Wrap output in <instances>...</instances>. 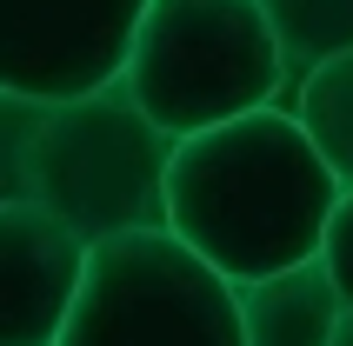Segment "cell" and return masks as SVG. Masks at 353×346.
Wrapping results in <instances>:
<instances>
[{
  "label": "cell",
  "instance_id": "1",
  "mask_svg": "<svg viewBox=\"0 0 353 346\" xmlns=\"http://www.w3.org/2000/svg\"><path fill=\"white\" fill-rule=\"evenodd\" d=\"M340 180L294 114H247L180 140L167 173V233L234 287L314 267L340 207Z\"/></svg>",
  "mask_w": 353,
  "mask_h": 346
},
{
  "label": "cell",
  "instance_id": "2",
  "mask_svg": "<svg viewBox=\"0 0 353 346\" xmlns=\"http://www.w3.org/2000/svg\"><path fill=\"white\" fill-rule=\"evenodd\" d=\"M127 94L174 140H200L267 114L287 94V60L260 0H154L140 20Z\"/></svg>",
  "mask_w": 353,
  "mask_h": 346
},
{
  "label": "cell",
  "instance_id": "3",
  "mask_svg": "<svg viewBox=\"0 0 353 346\" xmlns=\"http://www.w3.org/2000/svg\"><path fill=\"white\" fill-rule=\"evenodd\" d=\"M174 154L180 140L140 114L127 80L47 107L34 140V207L67 220L87 247H107L127 233H167Z\"/></svg>",
  "mask_w": 353,
  "mask_h": 346
},
{
  "label": "cell",
  "instance_id": "4",
  "mask_svg": "<svg viewBox=\"0 0 353 346\" xmlns=\"http://www.w3.org/2000/svg\"><path fill=\"white\" fill-rule=\"evenodd\" d=\"M60 346H247L240 287L174 233H127L87 253Z\"/></svg>",
  "mask_w": 353,
  "mask_h": 346
},
{
  "label": "cell",
  "instance_id": "5",
  "mask_svg": "<svg viewBox=\"0 0 353 346\" xmlns=\"http://www.w3.org/2000/svg\"><path fill=\"white\" fill-rule=\"evenodd\" d=\"M154 0H0V94L67 107L127 80Z\"/></svg>",
  "mask_w": 353,
  "mask_h": 346
},
{
  "label": "cell",
  "instance_id": "6",
  "mask_svg": "<svg viewBox=\"0 0 353 346\" xmlns=\"http://www.w3.org/2000/svg\"><path fill=\"white\" fill-rule=\"evenodd\" d=\"M87 253L94 247L34 200L0 213V346H60Z\"/></svg>",
  "mask_w": 353,
  "mask_h": 346
},
{
  "label": "cell",
  "instance_id": "7",
  "mask_svg": "<svg viewBox=\"0 0 353 346\" xmlns=\"http://www.w3.org/2000/svg\"><path fill=\"white\" fill-rule=\"evenodd\" d=\"M340 320H347V300H340L334 273L320 267V260L240 287V327H247V346H334Z\"/></svg>",
  "mask_w": 353,
  "mask_h": 346
},
{
  "label": "cell",
  "instance_id": "8",
  "mask_svg": "<svg viewBox=\"0 0 353 346\" xmlns=\"http://www.w3.org/2000/svg\"><path fill=\"white\" fill-rule=\"evenodd\" d=\"M260 14L280 40L287 87L314 80L327 60L353 54V0H260Z\"/></svg>",
  "mask_w": 353,
  "mask_h": 346
},
{
  "label": "cell",
  "instance_id": "9",
  "mask_svg": "<svg viewBox=\"0 0 353 346\" xmlns=\"http://www.w3.org/2000/svg\"><path fill=\"white\" fill-rule=\"evenodd\" d=\"M300 127L334 167L340 187H353V54L327 60L314 80H300Z\"/></svg>",
  "mask_w": 353,
  "mask_h": 346
},
{
  "label": "cell",
  "instance_id": "10",
  "mask_svg": "<svg viewBox=\"0 0 353 346\" xmlns=\"http://www.w3.org/2000/svg\"><path fill=\"white\" fill-rule=\"evenodd\" d=\"M40 120H47V107H34V100H20V94H0V213L34 200V140H40Z\"/></svg>",
  "mask_w": 353,
  "mask_h": 346
},
{
  "label": "cell",
  "instance_id": "11",
  "mask_svg": "<svg viewBox=\"0 0 353 346\" xmlns=\"http://www.w3.org/2000/svg\"><path fill=\"white\" fill-rule=\"evenodd\" d=\"M320 267L334 273L340 300L353 307V187L340 193V207H334V227H327V247H320Z\"/></svg>",
  "mask_w": 353,
  "mask_h": 346
},
{
  "label": "cell",
  "instance_id": "12",
  "mask_svg": "<svg viewBox=\"0 0 353 346\" xmlns=\"http://www.w3.org/2000/svg\"><path fill=\"white\" fill-rule=\"evenodd\" d=\"M334 346H353V307H347V320H340V333H334Z\"/></svg>",
  "mask_w": 353,
  "mask_h": 346
}]
</instances>
